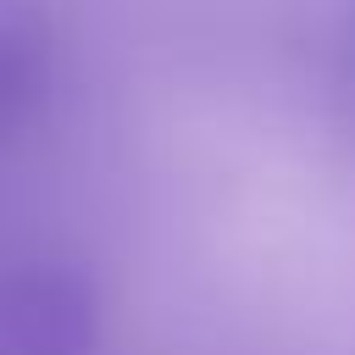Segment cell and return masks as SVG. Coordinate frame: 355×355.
I'll return each mask as SVG.
<instances>
[{"label":"cell","instance_id":"obj_1","mask_svg":"<svg viewBox=\"0 0 355 355\" xmlns=\"http://www.w3.org/2000/svg\"><path fill=\"white\" fill-rule=\"evenodd\" d=\"M0 355H105L94 283L50 255L0 266Z\"/></svg>","mask_w":355,"mask_h":355},{"label":"cell","instance_id":"obj_2","mask_svg":"<svg viewBox=\"0 0 355 355\" xmlns=\"http://www.w3.org/2000/svg\"><path fill=\"white\" fill-rule=\"evenodd\" d=\"M33 100H39V44H28V33L11 17H0V150L33 116Z\"/></svg>","mask_w":355,"mask_h":355}]
</instances>
